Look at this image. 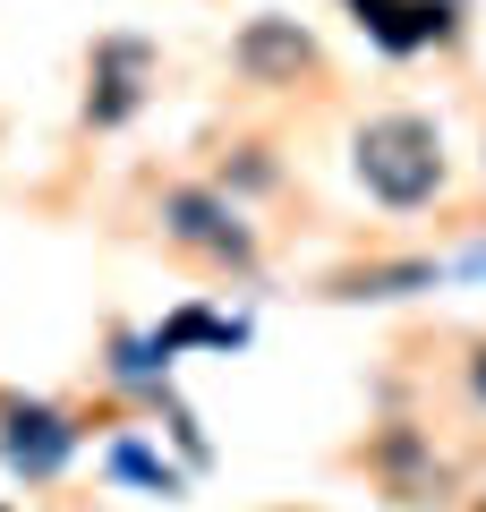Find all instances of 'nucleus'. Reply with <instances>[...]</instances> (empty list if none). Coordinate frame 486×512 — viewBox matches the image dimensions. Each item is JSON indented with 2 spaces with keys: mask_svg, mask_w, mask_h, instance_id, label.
<instances>
[{
  "mask_svg": "<svg viewBox=\"0 0 486 512\" xmlns=\"http://www.w3.org/2000/svg\"><path fill=\"white\" fill-rule=\"evenodd\" d=\"M350 180H359L376 205H393V214L435 205L444 180H452L444 128H435L427 111H376V120H359V137H350Z\"/></svg>",
  "mask_w": 486,
  "mask_h": 512,
  "instance_id": "obj_1",
  "label": "nucleus"
},
{
  "mask_svg": "<svg viewBox=\"0 0 486 512\" xmlns=\"http://www.w3.org/2000/svg\"><path fill=\"white\" fill-rule=\"evenodd\" d=\"M162 239L205 256V265H222V274H256V222L214 180H171L162 188Z\"/></svg>",
  "mask_w": 486,
  "mask_h": 512,
  "instance_id": "obj_2",
  "label": "nucleus"
},
{
  "mask_svg": "<svg viewBox=\"0 0 486 512\" xmlns=\"http://www.w3.org/2000/svg\"><path fill=\"white\" fill-rule=\"evenodd\" d=\"M77 444H86V427H77L60 402H26V393H9V402H0V461H9L26 487L60 478V470L77 461Z\"/></svg>",
  "mask_w": 486,
  "mask_h": 512,
  "instance_id": "obj_3",
  "label": "nucleus"
},
{
  "mask_svg": "<svg viewBox=\"0 0 486 512\" xmlns=\"http://www.w3.org/2000/svg\"><path fill=\"white\" fill-rule=\"evenodd\" d=\"M145 86H154V43L145 35H103L86 60V128H128L145 111Z\"/></svg>",
  "mask_w": 486,
  "mask_h": 512,
  "instance_id": "obj_4",
  "label": "nucleus"
},
{
  "mask_svg": "<svg viewBox=\"0 0 486 512\" xmlns=\"http://www.w3.org/2000/svg\"><path fill=\"white\" fill-rule=\"evenodd\" d=\"M350 18H359V35L376 43V52L410 60V52H452L461 43V0H342Z\"/></svg>",
  "mask_w": 486,
  "mask_h": 512,
  "instance_id": "obj_5",
  "label": "nucleus"
},
{
  "mask_svg": "<svg viewBox=\"0 0 486 512\" xmlns=\"http://www.w3.org/2000/svg\"><path fill=\"white\" fill-rule=\"evenodd\" d=\"M231 69L248 77V86H299V77L316 69V35H307L290 9H265V18H248L231 35Z\"/></svg>",
  "mask_w": 486,
  "mask_h": 512,
  "instance_id": "obj_6",
  "label": "nucleus"
},
{
  "mask_svg": "<svg viewBox=\"0 0 486 512\" xmlns=\"http://www.w3.org/2000/svg\"><path fill=\"white\" fill-rule=\"evenodd\" d=\"M367 470H376V487L393 495V504H410V512L444 495V461H435V444L418 436L410 419H393V427L367 436Z\"/></svg>",
  "mask_w": 486,
  "mask_h": 512,
  "instance_id": "obj_7",
  "label": "nucleus"
},
{
  "mask_svg": "<svg viewBox=\"0 0 486 512\" xmlns=\"http://www.w3.org/2000/svg\"><path fill=\"white\" fill-rule=\"evenodd\" d=\"M444 282V265L435 256H376V265H350V274H333L324 291L342 299V308H384V299H418Z\"/></svg>",
  "mask_w": 486,
  "mask_h": 512,
  "instance_id": "obj_8",
  "label": "nucleus"
},
{
  "mask_svg": "<svg viewBox=\"0 0 486 512\" xmlns=\"http://www.w3.org/2000/svg\"><path fill=\"white\" fill-rule=\"evenodd\" d=\"M231 342H239V325H231V316H214V308H171L154 325L162 359H180V350H231Z\"/></svg>",
  "mask_w": 486,
  "mask_h": 512,
  "instance_id": "obj_9",
  "label": "nucleus"
},
{
  "mask_svg": "<svg viewBox=\"0 0 486 512\" xmlns=\"http://www.w3.org/2000/svg\"><path fill=\"white\" fill-rule=\"evenodd\" d=\"M111 470H120V478H145V487H162V495H180V470H162V461L145 453L137 436H120V444H111Z\"/></svg>",
  "mask_w": 486,
  "mask_h": 512,
  "instance_id": "obj_10",
  "label": "nucleus"
},
{
  "mask_svg": "<svg viewBox=\"0 0 486 512\" xmlns=\"http://www.w3.org/2000/svg\"><path fill=\"white\" fill-rule=\"evenodd\" d=\"M461 384H469V402L486 410V342H469V359H461Z\"/></svg>",
  "mask_w": 486,
  "mask_h": 512,
  "instance_id": "obj_11",
  "label": "nucleus"
},
{
  "mask_svg": "<svg viewBox=\"0 0 486 512\" xmlns=\"http://www.w3.org/2000/svg\"><path fill=\"white\" fill-rule=\"evenodd\" d=\"M469 512H486V495H478V504H469Z\"/></svg>",
  "mask_w": 486,
  "mask_h": 512,
  "instance_id": "obj_12",
  "label": "nucleus"
}]
</instances>
